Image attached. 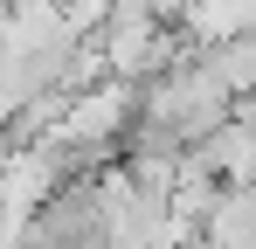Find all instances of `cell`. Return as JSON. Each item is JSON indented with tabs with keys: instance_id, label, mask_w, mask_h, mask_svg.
Listing matches in <instances>:
<instances>
[{
	"instance_id": "6da1fadb",
	"label": "cell",
	"mask_w": 256,
	"mask_h": 249,
	"mask_svg": "<svg viewBox=\"0 0 256 249\" xmlns=\"http://www.w3.org/2000/svg\"><path fill=\"white\" fill-rule=\"evenodd\" d=\"M125 124H132V83H84V90H70L62 118L48 124L42 138L56 152H97V146H111Z\"/></svg>"
},
{
	"instance_id": "7a4b0ae2",
	"label": "cell",
	"mask_w": 256,
	"mask_h": 249,
	"mask_svg": "<svg viewBox=\"0 0 256 249\" xmlns=\"http://www.w3.org/2000/svg\"><path fill=\"white\" fill-rule=\"evenodd\" d=\"M118 14H146V21H160V14H187L194 0H111Z\"/></svg>"
}]
</instances>
